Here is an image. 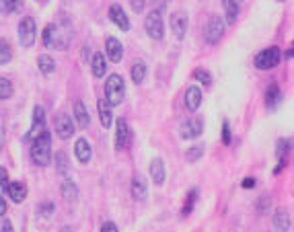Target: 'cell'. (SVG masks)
<instances>
[{
  "label": "cell",
  "mask_w": 294,
  "mask_h": 232,
  "mask_svg": "<svg viewBox=\"0 0 294 232\" xmlns=\"http://www.w3.org/2000/svg\"><path fill=\"white\" fill-rule=\"evenodd\" d=\"M31 160L37 165V167H48L52 163V136L48 132H44L41 136H37L33 142H31Z\"/></svg>",
  "instance_id": "6da1fadb"
},
{
  "label": "cell",
  "mask_w": 294,
  "mask_h": 232,
  "mask_svg": "<svg viewBox=\"0 0 294 232\" xmlns=\"http://www.w3.org/2000/svg\"><path fill=\"white\" fill-rule=\"evenodd\" d=\"M125 97V82L119 74H109L105 80V101L109 103V107H117L121 105Z\"/></svg>",
  "instance_id": "7a4b0ae2"
},
{
  "label": "cell",
  "mask_w": 294,
  "mask_h": 232,
  "mask_svg": "<svg viewBox=\"0 0 294 232\" xmlns=\"http://www.w3.org/2000/svg\"><path fill=\"white\" fill-rule=\"evenodd\" d=\"M41 39H44V45L52 50H64L68 45V35H64V31L58 25H48L44 29Z\"/></svg>",
  "instance_id": "3957f363"
},
{
  "label": "cell",
  "mask_w": 294,
  "mask_h": 232,
  "mask_svg": "<svg viewBox=\"0 0 294 232\" xmlns=\"http://www.w3.org/2000/svg\"><path fill=\"white\" fill-rule=\"evenodd\" d=\"M280 60H282L280 48L271 45V48L261 50V52L255 56L253 62H255V68H259V70H271V68H276V66L280 64Z\"/></svg>",
  "instance_id": "277c9868"
},
{
  "label": "cell",
  "mask_w": 294,
  "mask_h": 232,
  "mask_svg": "<svg viewBox=\"0 0 294 232\" xmlns=\"http://www.w3.org/2000/svg\"><path fill=\"white\" fill-rule=\"evenodd\" d=\"M144 29H146V33H149L153 39L161 41V39H163V35H165L163 15H161L159 11H153V13H149V17L144 19Z\"/></svg>",
  "instance_id": "5b68a950"
},
{
  "label": "cell",
  "mask_w": 294,
  "mask_h": 232,
  "mask_svg": "<svg viewBox=\"0 0 294 232\" xmlns=\"http://www.w3.org/2000/svg\"><path fill=\"white\" fill-rule=\"evenodd\" d=\"M37 39V27H35V19L25 17L19 23V41L23 48H31Z\"/></svg>",
  "instance_id": "8992f818"
},
{
  "label": "cell",
  "mask_w": 294,
  "mask_h": 232,
  "mask_svg": "<svg viewBox=\"0 0 294 232\" xmlns=\"http://www.w3.org/2000/svg\"><path fill=\"white\" fill-rule=\"evenodd\" d=\"M222 35H224V21H222L218 15L210 17V21H208V25H206V31H204L206 41H208L210 45H216V43L222 39Z\"/></svg>",
  "instance_id": "52a82bcc"
},
{
  "label": "cell",
  "mask_w": 294,
  "mask_h": 232,
  "mask_svg": "<svg viewBox=\"0 0 294 232\" xmlns=\"http://www.w3.org/2000/svg\"><path fill=\"white\" fill-rule=\"evenodd\" d=\"M46 132V111H44V107H35L33 109V126L29 128V132H27V136L23 138L25 142H33L37 136H41Z\"/></svg>",
  "instance_id": "ba28073f"
},
{
  "label": "cell",
  "mask_w": 294,
  "mask_h": 232,
  "mask_svg": "<svg viewBox=\"0 0 294 232\" xmlns=\"http://www.w3.org/2000/svg\"><path fill=\"white\" fill-rule=\"evenodd\" d=\"M204 132V120L194 115V118H187L183 124H181V138L185 140H196L200 138Z\"/></svg>",
  "instance_id": "9c48e42d"
},
{
  "label": "cell",
  "mask_w": 294,
  "mask_h": 232,
  "mask_svg": "<svg viewBox=\"0 0 294 232\" xmlns=\"http://www.w3.org/2000/svg\"><path fill=\"white\" fill-rule=\"evenodd\" d=\"M132 142V132H130V126L123 118H117L115 122V148L117 150H125Z\"/></svg>",
  "instance_id": "30bf717a"
},
{
  "label": "cell",
  "mask_w": 294,
  "mask_h": 232,
  "mask_svg": "<svg viewBox=\"0 0 294 232\" xmlns=\"http://www.w3.org/2000/svg\"><path fill=\"white\" fill-rule=\"evenodd\" d=\"M56 134L62 140H68L74 134V122H72V118L68 113H60L56 118Z\"/></svg>",
  "instance_id": "8fae6325"
},
{
  "label": "cell",
  "mask_w": 294,
  "mask_h": 232,
  "mask_svg": "<svg viewBox=\"0 0 294 232\" xmlns=\"http://www.w3.org/2000/svg\"><path fill=\"white\" fill-rule=\"evenodd\" d=\"M187 23H190L187 13L175 11V13L171 15V29H173V35H175L177 39H183V37H185V33H187Z\"/></svg>",
  "instance_id": "7c38bea8"
},
{
  "label": "cell",
  "mask_w": 294,
  "mask_h": 232,
  "mask_svg": "<svg viewBox=\"0 0 294 232\" xmlns=\"http://www.w3.org/2000/svg\"><path fill=\"white\" fill-rule=\"evenodd\" d=\"M105 58L107 60H111V62H121V58H123V45L115 39V37H107V41H105Z\"/></svg>",
  "instance_id": "4fadbf2b"
},
{
  "label": "cell",
  "mask_w": 294,
  "mask_h": 232,
  "mask_svg": "<svg viewBox=\"0 0 294 232\" xmlns=\"http://www.w3.org/2000/svg\"><path fill=\"white\" fill-rule=\"evenodd\" d=\"M109 19H111L121 31H130V19H128L125 11L121 9V5H111V9H109Z\"/></svg>",
  "instance_id": "5bb4252c"
},
{
  "label": "cell",
  "mask_w": 294,
  "mask_h": 232,
  "mask_svg": "<svg viewBox=\"0 0 294 232\" xmlns=\"http://www.w3.org/2000/svg\"><path fill=\"white\" fill-rule=\"evenodd\" d=\"M132 197L136 201H144L146 197H149V185H146L144 175H136L132 179Z\"/></svg>",
  "instance_id": "9a60e30c"
},
{
  "label": "cell",
  "mask_w": 294,
  "mask_h": 232,
  "mask_svg": "<svg viewBox=\"0 0 294 232\" xmlns=\"http://www.w3.org/2000/svg\"><path fill=\"white\" fill-rule=\"evenodd\" d=\"M5 189H7L9 197H11L15 203L25 201V197H27V185L21 183V181H9V185H7Z\"/></svg>",
  "instance_id": "2e32d148"
},
{
  "label": "cell",
  "mask_w": 294,
  "mask_h": 232,
  "mask_svg": "<svg viewBox=\"0 0 294 232\" xmlns=\"http://www.w3.org/2000/svg\"><path fill=\"white\" fill-rule=\"evenodd\" d=\"M290 212L286 207H278L274 216V230L276 232H290Z\"/></svg>",
  "instance_id": "e0dca14e"
},
{
  "label": "cell",
  "mask_w": 294,
  "mask_h": 232,
  "mask_svg": "<svg viewBox=\"0 0 294 232\" xmlns=\"http://www.w3.org/2000/svg\"><path fill=\"white\" fill-rule=\"evenodd\" d=\"M241 5H243V0H222V7H224V15H226V23L228 25L237 23Z\"/></svg>",
  "instance_id": "ac0fdd59"
},
{
  "label": "cell",
  "mask_w": 294,
  "mask_h": 232,
  "mask_svg": "<svg viewBox=\"0 0 294 232\" xmlns=\"http://www.w3.org/2000/svg\"><path fill=\"white\" fill-rule=\"evenodd\" d=\"M202 105V90L200 86H190L185 90V107L187 111H198Z\"/></svg>",
  "instance_id": "d6986e66"
},
{
  "label": "cell",
  "mask_w": 294,
  "mask_h": 232,
  "mask_svg": "<svg viewBox=\"0 0 294 232\" xmlns=\"http://www.w3.org/2000/svg\"><path fill=\"white\" fill-rule=\"evenodd\" d=\"M74 154H76V158H78L82 165H87V163L93 158V148H91V144H89L85 138H78L76 144H74Z\"/></svg>",
  "instance_id": "ffe728a7"
},
{
  "label": "cell",
  "mask_w": 294,
  "mask_h": 232,
  "mask_svg": "<svg viewBox=\"0 0 294 232\" xmlns=\"http://www.w3.org/2000/svg\"><path fill=\"white\" fill-rule=\"evenodd\" d=\"M97 109H99V120H101V126H103L105 130H107V128H111V124H113V113H111L109 103H107L105 99H99Z\"/></svg>",
  "instance_id": "44dd1931"
},
{
  "label": "cell",
  "mask_w": 294,
  "mask_h": 232,
  "mask_svg": "<svg viewBox=\"0 0 294 232\" xmlns=\"http://www.w3.org/2000/svg\"><path fill=\"white\" fill-rule=\"evenodd\" d=\"M151 177H153L155 185H159V187L165 183V163L161 158H155L151 163Z\"/></svg>",
  "instance_id": "7402d4cb"
},
{
  "label": "cell",
  "mask_w": 294,
  "mask_h": 232,
  "mask_svg": "<svg viewBox=\"0 0 294 232\" xmlns=\"http://www.w3.org/2000/svg\"><path fill=\"white\" fill-rule=\"evenodd\" d=\"M91 68H93V76L95 78H103L105 76V70H107V62H105V54L97 52L93 56V62H91Z\"/></svg>",
  "instance_id": "603a6c76"
},
{
  "label": "cell",
  "mask_w": 294,
  "mask_h": 232,
  "mask_svg": "<svg viewBox=\"0 0 294 232\" xmlns=\"http://www.w3.org/2000/svg\"><path fill=\"white\" fill-rule=\"evenodd\" d=\"M280 101H282L280 86L278 84H269V88L265 90V105H267V109H276L280 105Z\"/></svg>",
  "instance_id": "cb8c5ba5"
},
{
  "label": "cell",
  "mask_w": 294,
  "mask_h": 232,
  "mask_svg": "<svg viewBox=\"0 0 294 232\" xmlns=\"http://www.w3.org/2000/svg\"><path fill=\"white\" fill-rule=\"evenodd\" d=\"M74 120H76V124H78L80 128H89V124H91V118H89V113H87L82 101H76V103H74Z\"/></svg>",
  "instance_id": "d4e9b609"
},
{
  "label": "cell",
  "mask_w": 294,
  "mask_h": 232,
  "mask_svg": "<svg viewBox=\"0 0 294 232\" xmlns=\"http://www.w3.org/2000/svg\"><path fill=\"white\" fill-rule=\"evenodd\" d=\"M62 195L68 201H76L78 199V187H76V183L72 179H64L62 181Z\"/></svg>",
  "instance_id": "484cf974"
},
{
  "label": "cell",
  "mask_w": 294,
  "mask_h": 232,
  "mask_svg": "<svg viewBox=\"0 0 294 232\" xmlns=\"http://www.w3.org/2000/svg\"><path fill=\"white\" fill-rule=\"evenodd\" d=\"M37 66H39V70H41L44 74H52V72L56 70V62H54V58L48 56V54H41V56L37 58Z\"/></svg>",
  "instance_id": "4316f807"
},
{
  "label": "cell",
  "mask_w": 294,
  "mask_h": 232,
  "mask_svg": "<svg viewBox=\"0 0 294 232\" xmlns=\"http://www.w3.org/2000/svg\"><path fill=\"white\" fill-rule=\"evenodd\" d=\"M144 78H146V64L144 62H136L132 66V80H134V84H142Z\"/></svg>",
  "instance_id": "83f0119b"
},
{
  "label": "cell",
  "mask_w": 294,
  "mask_h": 232,
  "mask_svg": "<svg viewBox=\"0 0 294 232\" xmlns=\"http://www.w3.org/2000/svg\"><path fill=\"white\" fill-rule=\"evenodd\" d=\"M13 60V45L7 39H0V64H9Z\"/></svg>",
  "instance_id": "f1b7e54d"
},
{
  "label": "cell",
  "mask_w": 294,
  "mask_h": 232,
  "mask_svg": "<svg viewBox=\"0 0 294 232\" xmlns=\"http://www.w3.org/2000/svg\"><path fill=\"white\" fill-rule=\"evenodd\" d=\"M15 95V86L9 78H0V101H7Z\"/></svg>",
  "instance_id": "f546056e"
},
{
  "label": "cell",
  "mask_w": 294,
  "mask_h": 232,
  "mask_svg": "<svg viewBox=\"0 0 294 232\" xmlns=\"http://www.w3.org/2000/svg\"><path fill=\"white\" fill-rule=\"evenodd\" d=\"M0 9L5 13H19L23 9V0H0Z\"/></svg>",
  "instance_id": "4dcf8cb0"
},
{
  "label": "cell",
  "mask_w": 294,
  "mask_h": 232,
  "mask_svg": "<svg viewBox=\"0 0 294 232\" xmlns=\"http://www.w3.org/2000/svg\"><path fill=\"white\" fill-rule=\"evenodd\" d=\"M202 156H204V146H202V144H196V146H192V148L185 152L187 163H196V160H200Z\"/></svg>",
  "instance_id": "1f68e13d"
},
{
  "label": "cell",
  "mask_w": 294,
  "mask_h": 232,
  "mask_svg": "<svg viewBox=\"0 0 294 232\" xmlns=\"http://www.w3.org/2000/svg\"><path fill=\"white\" fill-rule=\"evenodd\" d=\"M198 201V189H192L187 193V199H185V205H183V216H190L194 212V205Z\"/></svg>",
  "instance_id": "d6a6232c"
},
{
  "label": "cell",
  "mask_w": 294,
  "mask_h": 232,
  "mask_svg": "<svg viewBox=\"0 0 294 232\" xmlns=\"http://www.w3.org/2000/svg\"><path fill=\"white\" fill-rule=\"evenodd\" d=\"M194 78H196V80H200L204 86H210V84H212V76H210V72H208V70H204V68H196Z\"/></svg>",
  "instance_id": "836d02e7"
},
{
  "label": "cell",
  "mask_w": 294,
  "mask_h": 232,
  "mask_svg": "<svg viewBox=\"0 0 294 232\" xmlns=\"http://www.w3.org/2000/svg\"><path fill=\"white\" fill-rule=\"evenodd\" d=\"M56 167H58V171H60L62 175L68 173V160H66V154H64V152H56Z\"/></svg>",
  "instance_id": "e575fe53"
},
{
  "label": "cell",
  "mask_w": 294,
  "mask_h": 232,
  "mask_svg": "<svg viewBox=\"0 0 294 232\" xmlns=\"http://www.w3.org/2000/svg\"><path fill=\"white\" fill-rule=\"evenodd\" d=\"M54 210H56L54 201H44V203L39 205V216H46V218H50V216L54 214Z\"/></svg>",
  "instance_id": "d590c367"
},
{
  "label": "cell",
  "mask_w": 294,
  "mask_h": 232,
  "mask_svg": "<svg viewBox=\"0 0 294 232\" xmlns=\"http://www.w3.org/2000/svg\"><path fill=\"white\" fill-rule=\"evenodd\" d=\"M269 205H271V199H269V197H259V201H257V212L263 216V214L269 212Z\"/></svg>",
  "instance_id": "8d00e7d4"
},
{
  "label": "cell",
  "mask_w": 294,
  "mask_h": 232,
  "mask_svg": "<svg viewBox=\"0 0 294 232\" xmlns=\"http://www.w3.org/2000/svg\"><path fill=\"white\" fill-rule=\"evenodd\" d=\"M130 7H132L136 13H142L144 7H146V0H130Z\"/></svg>",
  "instance_id": "74e56055"
},
{
  "label": "cell",
  "mask_w": 294,
  "mask_h": 232,
  "mask_svg": "<svg viewBox=\"0 0 294 232\" xmlns=\"http://www.w3.org/2000/svg\"><path fill=\"white\" fill-rule=\"evenodd\" d=\"M9 185V171L5 169V167H0V187H7Z\"/></svg>",
  "instance_id": "f35d334b"
},
{
  "label": "cell",
  "mask_w": 294,
  "mask_h": 232,
  "mask_svg": "<svg viewBox=\"0 0 294 232\" xmlns=\"http://www.w3.org/2000/svg\"><path fill=\"white\" fill-rule=\"evenodd\" d=\"M222 142H224V144H230V128H228V122H224V126H222Z\"/></svg>",
  "instance_id": "ab89813d"
},
{
  "label": "cell",
  "mask_w": 294,
  "mask_h": 232,
  "mask_svg": "<svg viewBox=\"0 0 294 232\" xmlns=\"http://www.w3.org/2000/svg\"><path fill=\"white\" fill-rule=\"evenodd\" d=\"M101 232H117V226H115L113 222H105V224L101 226Z\"/></svg>",
  "instance_id": "60d3db41"
},
{
  "label": "cell",
  "mask_w": 294,
  "mask_h": 232,
  "mask_svg": "<svg viewBox=\"0 0 294 232\" xmlns=\"http://www.w3.org/2000/svg\"><path fill=\"white\" fill-rule=\"evenodd\" d=\"M3 232H15V228H13V222H11L9 218H5V222H3Z\"/></svg>",
  "instance_id": "b9f144b4"
},
{
  "label": "cell",
  "mask_w": 294,
  "mask_h": 232,
  "mask_svg": "<svg viewBox=\"0 0 294 232\" xmlns=\"http://www.w3.org/2000/svg\"><path fill=\"white\" fill-rule=\"evenodd\" d=\"M0 216H7V199L0 197Z\"/></svg>",
  "instance_id": "7bdbcfd3"
},
{
  "label": "cell",
  "mask_w": 294,
  "mask_h": 232,
  "mask_svg": "<svg viewBox=\"0 0 294 232\" xmlns=\"http://www.w3.org/2000/svg\"><path fill=\"white\" fill-rule=\"evenodd\" d=\"M243 187H245V189H251V187H255V179H251V177H247V179L243 181Z\"/></svg>",
  "instance_id": "ee69618b"
},
{
  "label": "cell",
  "mask_w": 294,
  "mask_h": 232,
  "mask_svg": "<svg viewBox=\"0 0 294 232\" xmlns=\"http://www.w3.org/2000/svg\"><path fill=\"white\" fill-rule=\"evenodd\" d=\"M157 3H159V9H157V11H159V13H163V9H165V5L169 3V0H157Z\"/></svg>",
  "instance_id": "f6af8a7d"
},
{
  "label": "cell",
  "mask_w": 294,
  "mask_h": 232,
  "mask_svg": "<svg viewBox=\"0 0 294 232\" xmlns=\"http://www.w3.org/2000/svg\"><path fill=\"white\" fill-rule=\"evenodd\" d=\"M5 146V130H0V150Z\"/></svg>",
  "instance_id": "bcb514c9"
},
{
  "label": "cell",
  "mask_w": 294,
  "mask_h": 232,
  "mask_svg": "<svg viewBox=\"0 0 294 232\" xmlns=\"http://www.w3.org/2000/svg\"><path fill=\"white\" fill-rule=\"evenodd\" d=\"M62 232H70V228H64V230H62Z\"/></svg>",
  "instance_id": "7dc6e473"
}]
</instances>
